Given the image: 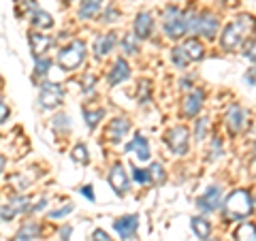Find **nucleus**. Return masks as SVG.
Here are the masks:
<instances>
[{"label": "nucleus", "mask_w": 256, "mask_h": 241, "mask_svg": "<svg viewBox=\"0 0 256 241\" xmlns=\"http://www.w3.org/2000/svg\"><path fill=\"white\" fill-rule=\"evenodd\" d=\"M150 178H152V186H160L164 180H166V175H164V166L160 164V162H152L150 164Z\"/></svg>", "instance_id": "obj_26"}, {"label": "nucleus", "mask_w": 256, "mask_h": 241, "mask_svg": "<svg viewBox=\"0 0 256 241\" xmlns=\"http://www.w3.org/2000/svg\"><path fill=\"white\" fill-rule=\"evenodd\" d=\"M102 2H105V0H82V4H79V18L82 20L96 18L102 9Z\"/></svg>", "instance_id": "obj_20"}, {"label": "nucleus", "mask_w": 256, "mask_h": 241, "mask_svg": "<svg viewBox=\"0 0 256 241\" xmlns=\"http://www.w3.org/2000/svg\"><path fill=\"white\" fill-rule=\"evenodd\" d=\"M235 239L237 241H256V224L254 222L239 224L235 230Z\"/></svg>", "instance_id": "obj_23"}, {"label": "nucleus", "mask_w": 256, "mask_h": 241, "mask_svg": "<svg viewBox=\"0 0 256 241\" xmlns=\"http://www.w3.org/2000/svg\"><path fill=\"white\" fill-rule=\"evenodd\" d=\"M164 143L169 146V150L173 152L175 156H184L188 152V143H190L188 128L186 126H173L171 130H166Z\"/></svg>", "instance_id": "obj_5"}, {"label": "nucleus", "mask_w": 256, "mask_h": 241, "mask_svg": "<svg viewBox=\"0 0 256 241\" xmlns=\"http://www.w3.org/2000/svg\"><path fill=\"white\" fill-rule=\"evenodd\" d=\"M248 126V114L244 111V107H239V105H233L228 109V114H226V128H228V132H242L244 128Z\"/></svg>", "instance_id": "obj_12"}, {"label": "nucleus", "mask_w": 256, "mask_h": 241, "mask_svg": "<svg viewBox=\"0 0 256 241\" xmlns=\"http://www.w3.org/2000/svg\"><path fill=\"white\" fill-rule=\"evenodd\" d=\"M105 116V109H96V111H90L88 107H84V120H86V126L88 128H96L98 126V122H100V118Z\"/></svg>", "instance_id": "obj_25"}, {"label": "nucleus", "mask_w": 256, "mask_h": 241, "mask_svg": "<svg viewBox=\"0 0 256 241\" xmlns=\"http://www.w3.org/2000/svg\"><path fill=\"white\" fill-rule=\"evenodd\" d=\"M4 162H6V160H4V156H0V173L4 171Z\"/></svg>", "instance_id": "obj_48"}, {"label": "nucleus", "mask_w": 256, "mask_h": 241, "mask_svg": "<svg viewBox=\"0 0 256 241\" xmlns=\"http://www.w3.org/2000/svg\"><path fill=\"white\" fill-rule=\"evenodd\" d=\"M15 4L22 6V4H32V0H15Z\"/></svg>", "instance_id": "obj_47"}, {"label": "nucleus", "mask_w": 256, "mask_h": 241, "mask_svg": "<svg viewBox=\"0 0 256 241\" xmlns=\"http://www.w3.org/2000/svg\"><path fill=\"white\" fill-rule=\"evenodd\" d=\"M254 212V198L246 188H237L224 200V214L228 220H246Z\"/></svg>", "instance_id": "obj_2"}, {"label": "nucleus", "mask_w": 256, "mask_h": 241, "mask_svg": "<svg viewBox=\"0 0 256 241\" xmlns=\"http://www.w3.org/2000/svg\"><path fill=\"white\" fill-rule=\"evenodd\" d=\"M182 50H184V54H186L188 62H198V60H203V56H205L203 43L196 41L194 36L188 38V41H184V43H182Z\"/></svg>", "instance_id": "obj_18"}, {"label": "nucleus", "mask_w": 256, "mask_h": 241, "mask_svg": "<svg viewBox=\"0 0 256 241\" xmlns=\"http://www.w3.org/2000/svg\"><path fill=\"white\" fill-rule=\"evenodd\" d=\"M36 232H38L36 224H26V226L22 228V235H26V237H32V235H36Z\"/></svg>", "instance_id": "obj_39"}, {"label": "nucleus", "mask_w": 256, "mask_h": 241, "mask_svg": "<svg viewBox=\"0 0 256 241\" xmlns=\"http://www.w3.org/2000/svg\"><path fill=\"white\" fill-rule=\"evenodd\" d=\"M70 230H73L70 226H64V228H62V235H60V237H62V241H68V235H70Z\"/></svg>", "instance_id": "obj_45"}, {"label": "nucleus", "mask_w": 256, "mask_h": 241, "mask_svg": "<svg viewBox=\"0 0 256 241\" xmlns=\"http://www.w3.org/2000/svg\"><path fill=\"white\" fill-rule=\"evenodd\" d=\"M60 126L68 128V118H66V116H58V118H56V122H54V128H56V130H58Z\"/></svg>", "instance_id": "obj_41"}, {"label": "nucleus", "mask_w": 256, "mask_h": 241, "mask_svg": "<svg viewBox=\"0 0 256 241\" xmlns=\"http://www.w3.org/2000/svg\"><path fill=\"white\" fill-rule=\"evenodd\" d=\"M171 58H173V64L178 68H186L188 66V58H186V54H184V50H182V45H178V47H173V52H171Z\"/></svg>", "instance_id": "obj_29"}, {"label": "nucleus", "mask_w": 256, "mask_h": 241, "mask_svg": "<svg viewBox=\"0 0 256 241\" xmlns=\"http://www.w3.org/2000/svg\"><path fill=\"white\" fill-rule=\"evenodd\" d=\"M32 26L38 28V30H50L54 26V20L47 11L36 9V11H32Z\"/></svg>", "instance_id": "obj_22"}, {"label": "nucleus", "mask_w": 256, "mask_h": 241, "mask_svg": "<svg viewBox=\"0 0 256 241\" xmlns=\"http://www.w3.org/2000/svg\"><path fill=\"white\" fill-rule=\"evenodd\" d=\"M254 156H256V150H254Z\"/></svg>", "instance_id": "obj_51"}, {"label": "nucleus", "mask_w": 256, "mask_h": 241, "mask_svg": "<svg viewBox=\"0 0 256 241\" xmlns=\"http://www.w3.org/2000/svg\"><path fill=\"white\" fill-rule=\"evenodd\" d=\"M82 194H84L88 200H92V203H94V192H92V186H84V188H82Z\"/></svg>", "instance_id": "obj_43"}, {"label": "nucleus", "mask_w": 256, "mask_h": 241, "mask_svg": "<svg viewBox=\"0 0 256 241\" xmlns=\"http://www.w3.org/2000/svg\"><path fill=\"white\" fill-rule=\"evenodd\" d=\"M73 210H75V207L68 203V205H64L62 210H56V212H52V214H50V218H54V220H58V218H64V216H68V214L73 212Z\"/></svg>", "instance_id": "obj_35"}, {"label": "nucleus", "mask_w": 256, "mask_h": 241, "mask_svg": "<svg viewBox=\"0 0 256 241\" xmlns=\"http://www.w3.org/2000/svg\"><path fill=\"white\" fill-rule=\"evenodd\" d=\"M11 241H32V237H26V235H18V237H13Z\"/></svg>", "instance_id": "obj_46"}, {"label": "nucleus", "mask_w": 256, "mask_h": 241, "mask_svg": "<svg viewBox=\"0 0 256 241\" xmlns=\"http://www.w3.org/2000/svg\"><path fill=\"white\" fill-rule=\"evenodd\" d=\"M9 207L15 212V214H24V212H30V198L24 196V194H18L9 200Z\"/></svg>", "instance_id": "obj_27"}, {"label": "nucleus", "mask_w": 256, "mask_h": 241, "mask_svg": "<svg viewBox=\"0 0 256 241\" xmlns=\"http://www.w3.org/2000/svg\"><path fill=\"white\" fill-rule=\"evenodd\" d=\"M152 28H154V18L148 11H141L134 18V34L139 38H148L152 34Z\"/></svg>", "instance_id": "obj_17"}, {"label": "nucleus", "mask_w": 256, "mask_h": 241, "mask_svg": "<svg viewBox=\"0 0 256 241\" xmlns=\"http://www.w3.org/2000/svg\"><path fill=\"white\" fill-rule=\"evenodd\" d=\"M130 152V154H137V158L141 160V162H146V160H150V143L143 134H134L132 141L126 143V154Z\"/></svg>", "instance_id": "obj_15"}, {"label": "nucleus", "mask_w": 256, "mask_h": 241, "mask_svg": "<svg viewBox=\"0 0 256 241\" xmlns=\"http://www.w3.org/2000/svg\"><path fill=\"white\" fill-rule=\"evenodd\" d=\"M190 226H192L194 235L201 239V241H207V239H210V235H212V224L207 222L205 218H192Z\"/></svg>", "instance_id": "obj_21"}, {"label": "nucleus", "mask_w": 256, "mask_h": 241, "mask_svg": "<svg viewBox=\"0 0 256 241\" xmlns=\"http://www.w3.org/2000/svg\"><path fill=\"white\" fill-rule=\"evenodd\" d=\"M150 96V84L148 82H141L139 84V102H146Z\"/></svg>", "instance_id": "obj_37"}, {"label": "nucleus", "mask_w": 256, "mask_h": 241, "mask_svg": "<svg viewBox=\"0 0 256 241\" xmlns=\"http://www.w3.org/2000/svg\"><path fill=\"white\" fill-rule=\"evenodd\" d=\"M218 26H220V22L218 18L212 13V11H203V13H198V26H196V34H201L205 38H212L218 34Z\"/></svg>", "instance_id": "obj_9"}, {"label": "nucleus", "mask_w": 256, "mask_h": 241, "mask_svg": "<svg viewBox=\"0 0 256 241\" xmlns=\"http://www.w3.org/2000/svg\"><path fill=\"white\" fill-rule=\"evenodd\" d=\"M162 26H164V32L166 36L178 41V38L186 36L188 30H186V18H184V11L180 6L175 4H169L166 9L162 11Z\"/></svg>", "instance_id": "obj_3"}, {"label": "nucleus", "mask_w": 256, "mask_h": 241, "mask_svg": "<svg viewBox=\"0 0 256 241\" xmlns=\"http://www.w3.org/2000/svg\"><path fill=\"white\" fill-rule=\"evenodd\" d=\"M203 100H205V92L201 90V88H198V90H192L186 98H184V102H182L184 116L196 118L198 114H201V109H203Z\"/></svg>", "instance_id": "obj_11"}, {"label": "nucleus", "mask_w": 256, "mask_h": 241, "mask_svg": "<svg viewBox=\"0 0 256 241\" xmlns=\"http://www.w3.org/2000/svg\"><path fill=\"white\" fill-rule=\"evenodd\" d=\"M92 241H114V239H111L102 228H96L94 235H92Z\"/></svg>", "instance_id": "obj_38"}, {"label": "nucleus", "mask_w": 256, "mask_h": 241, "mask_svg": "<svg viewBox=\"0 0 256 241\" xmlns=\"http://www.w3.org/2000/svg\"><path fill=\"white\" fill-rule=\"evenodd\" d=\"M244 56L250 62H256V38H250V41H246L244 45Z\"/></svg>", "instance_id": "obj_31"}, {"label": "nucleus", "mask_w": 256, "mask_h": 241, "mask_svg": "<svg viewBox=\"0 0 256 241\" xmlns=\"http://www.w3.org/2000/svg\"><path fill=\"white\" fill-rule=\"evenodd\" d=\"M137 226H139V216H122V218H118L114 222V228L120 237H122L124 241H130L134 237V232H137Z\"/></svg>", "instance_id": "obj_10"}, {"label": "nucleus", "mask_w": 256, "mask_h": 241, "mask_svg": "<svg viewBox=\"0 0 256 241\" xmlns=\"http://www.w3.org/2000/svg\"><path fill=\"white\" fill-rule=\"evenodd\" d=\"M70 158H73L77 164H88V162H90V156H88V150H86V146H82V143L73 148V154H70Z\"/></svg>", "instance_id": "obj_30"}, {"label": "nucleus", "mask_w": 256, "mask_h": 241, "mask_svg": "<svg viewBox=\"0 0 256 241\" xmlns=\"http://www.w3.org/2000/svg\"><path fill=\"white\" fill-rule=\"evenodd\" d=\"M116 47V34L114 32H107V34H98L94 41V54L98 58H105L107 54H111V50Z\"/></svg>", "instance_id": "obj_19"}, {"label": "nucleus", "mask_w": 256, "mask_h": 241, "mask_svg": "<svg viewBox=\"0 0 256 241\" xmlns=\"http://www.w3.org/2000/svg\"><path fill=\"white\" fill-rule=\"evenodd\" d=\"M45 205H47V198H41L38 200V205L32 207V212H41V210H45Z\"/></svg>", "instance_id": "obj_44"}, {"label": "nucleus", "mask_w": 256, "mask_h": 241, "mask_svg": "<svg viewBox=\"0 0 256 241\" xmlns=\"http://www.w3.org/2000/svg\"><path fill=\"white\" fill-rule=\"evenodd\" d=\"M107 180H109V186L114 188V192L118 196H124L126 192H128V173L124 171V166L116 162L114 166L109 168V175H107Z\"/></svg>", "instance_id": "obj_7"}, {"label": "nucleus", "mask_w": 256, "mask_h": 241, "mask_svg": "<svg viewBox=\"0 0 256 241\" xmlns=\"http://www.w3.org/2000/svg\"><path fill=\"white\" fill-rule=\"evenodd\" d=\"M220 205H222V190H220V186H210L201 196L196 198V207L201 212H205V214H212L216 210H220Z\"/></svg>", "instance_id": "obj_6"}, {"label": "nucleus", "mask_w": 256, "mask_h": 241, "mask_svg": "<svg viewBox=\"0 0 256 241\" xmlns=\"http://www.w3.org/2000/svg\"><path fill=\"white\" fill-rule=\"evenodd\" d=\"M6 118H9V107H6L2 102V98H0V124H4Z\"/></svg>", "instance_id": "obj_40"}, {"label": "nucleus", "mask_w": 256, "mask_h": 241, "mask_svg": "<svg viewBox=\"0 0 256 241\" xmlns=\"http://www.w3.org/2000/svg\"><path fill=\"white\" fill-rule=\"evenodd\" d=\"M84 92L86 94H90L92 90H94V86H96V75H92V73H88L86 77H84Z\"/></svg>", "instance_id": "obj_34"}, {"label": "nucleus", "mask_w": 256, "mask_h": 241, "mask_svg": "<svg viewBox=\"0 0 256 241\" xmlns=\"http://www.w3.org/2000/svg\"><path fill=\"white\" fill-rule=\"evenodd\" d=\"M118 15H120L118 9H109V11L105 13V22H107V24H109V22H116V20H118Z\"/></svg>", "instance_id": "obj_42"}, {"label": "nucleus", "mask_w": 256, "mask_h": 241, "mask_svg": "<svg viewBox=\"0 0 256 241\" xmlns=\"http://www.w3.org/2000/svg\"><path fill=\"white\" fill-rule=\"evenodd\" d=\"M62 96H64V92H62L60 86H56V84H43L41 94H38V102H41L43 109H54V107L60 105Z\"/></svg>", "instance_id": "obj_8"}, {"label": "nucleus", "mask_w": 256, "mask_h": 241, "mask_svg": "<svg viewBox=\"0 0 256 241\" xmlns=\"http://www.w3.org/2000/svg\"><path fill=\"white\" fill-rule=\"evenodd\" d=\"M254 210H256V200H254Z\"/></svg>", "instance_id": "obj_49"}, {"label": "nucleus", "mask_w": 256, "mask_h": 241, "mask_svg": "<svg viewBox=\"0 0 256 241\" xmlns=\"http://www.w3.org/2000/svg\"><path fill=\"white\" fill-rule=\"evenodd\" d=\"M50 66H52V62H50V58L47 56H36L34 58V75L36 77H45L47 73H50Z\"/></svg>", "instance_id": "obj_28"}, {"label": "nucleus", "mask_w": 256, "mask_h": 241, "mask_svg": "<svg viewBox=\"0 0 256 241\" xmlns=\"http://www.w3.org/2000/svg\"><path fill=\"white\" fill-rule=\"evenodd\" d=\"M86 60V43L84 41H73L66 45L58 54V64L64 70H75L77 66H82Z\"/></svg>", "instance_id": "obj_4"}, {"label": "nucleus", "mask_w": 256, "mask_h": 241, "mask_svg": "<svg viewBox=\"0 0 256 241\" xmlns=\"http://www.w3.org/2000/svg\"><path fill=\"white\" fill-rule=\"evenodd\" d=\"M128 77H130V66H128V62L124 58H118L114 62V68H111L107 75V84L114 88V86H120L122 82H126Z\"/></svg>", "instance_id": "obj_14"}, {"label": "nucleus", "mask_w": 256, "mask_h": 241, "mask_svg": "<svg viewBox=\"0 0 256 241\" xmlns=\"http://www.w3.org/2000/svg\"><path fill=\"white\" fill-rule=\"evenodd\" d=\"M68 2H75V0H68Z\"/></svg>", "instance_id": "obj_50"}, {"label": "nucleus", "mask_w": 256, "mask_h": 241, "mask_svg": "<svg viewBox=\"0 0 256 241\" xmlns=\"http://www.w3.org/2000/svg\"><path fill=\"white\" fill-rule=\"evenodd\" d=\"M130 128H132V124L128 122L126 118H116V120H111L109 122L105 134H107V139L111 143H120L128 132H130Z\"/></svg>", "instance_id": "obj_13"}, {"label": "nucleus", "mask_w": 256, "mask_h": 241, "mask_svg": "<svg viewBox=\"0 0 256 241\" xmlns=\"http://www.w3.org/2000/svg\"><path fill=\"white\" fill-rule=\"evenodd\" d=\"M139 41H141V38L134 34V32H132V34H126V36L122 38V43H120V45H122V52H124L126 56L137 54V52H139Z\"/></svg>", "instance_id": "obj_24"}, {"label": "nucleus", "mask_w": 256, "mask_h": 241, "mask_svg": "<svg viewBox=\"0 0 256 241\" xmlns=\"http://www.w3.org/2000/svg\"><path fill=\"white\" fill-rule=\"evenodd\" d=\"M132 178H134V182H139V184H152L150 171H146V168H134L132 166Z\"/></svg>", "instance_id": "obj_32"}, {"label": "nucleus", "mask_w": 256, "mask_h": 241, "mask_svg": "<svg viewBox=\"0 0 256 241\" xmlns=\"http://www.w3.org/2000/svg\"><path fill=\"white\" fill-rule=\"evenodd\" d=\"M28 41H30V50L34 54V58L36 56H45V52L52 47V36L43 34V32H30Z\"/></svg>", "instance_id": "obj_16"}, {"label": "nucleus", "mask_w": 256, "mask_h": 241, "mask_svg": "<svg viewBox=\"0 0 256 241\" xmlns=\"http://www.w3.org/2000/svg\"><path fill=\"white\" fill-rule=\"evenodd\" d=\"M256 32V20L252 15H237V18L228 24L226 28L222 30L220 34V45L224 52H235L242 45H246V41H250L252 34Z\"/></svg>", "instance_id": "obj_1"}, {"label": "nucleus", "mask_w": 256, "mask_h": 241, "mask_svg": "<svg viewBox=\"0 0 256 241\" xmlns=\"http://www.w3.org/2000/svg\"><path fill=\"white\" fill-rule=\"evenodd\" d=\"M207 126H210V122H207L205 118H198V120H196V126H194L196 139H203V136H205V130H207Z\"/></svg>", "instance_id": "obj_33"}, {"label": "nucleus", "mask_w": 256, "mask_h": 241, "mask_svg": "<svg viewBox=\"0 0 256 241\" xmlns=\"http://www.w3.org/2000/svg\"><path fill=\"white\" fill-rule=\"evenodd\" d=\"M220 154H222V141H220V139H214L212 150H210V160H216Z\"/></svg>", "instance_id": "obj_36"}]
</instances>
